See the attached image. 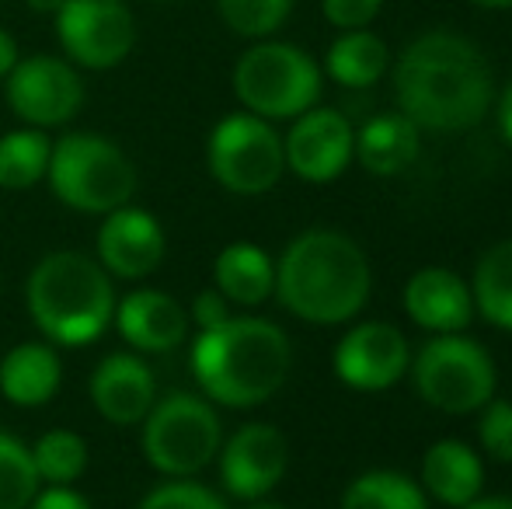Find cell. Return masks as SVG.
<instances>
[{
  "instance_id": "37",
  "label": "cell",
  "mask_w": 512,
  "mask_h": 509,
  "mask_svg": "<svg viewBox=\"0 0 512 509\" xmlns=\"http://www.w3.org/2000/svg\"><path fill=\"white\" fill-rule=\"evenodd\" d=\"M460 509H512V499L509 496H488V499H474V503L460 506Z\"/></svg>"
},
{
  "instance_id": "30",
  "label": "cell",
  "mask_w": 512,
  "mask_h": 509,
  "mask_svg": "<svg viewBox=\"0 0 512 509\" xmlns=\"http://www.w3.org/2000/svg\"><path fill=\"white\" fill-rule=\"evenodd\" d=\"M136 509H230V506L213 489H206V485H196L189 478H171V482L150 489Z\"/></svg>"
},
{
  "instance_id": "38",
  "label": "cell",
  "mask_w": 512,
  "mask_h": 509,
  "mask_svg": "<svg viewBox=\"0 0 512 509\" xmlns=\"http://www.w3.org/2000/svg\"><path fill=\"white\" fill-rule=\"evenodd\" d=\"M32 11H39V14H56L63 7V0H25Z\"/></svg>"
},
{
  "instance_id": "35",
  "label": "cell",
  "mask_w": 512,
  "mask_h": 509,
  "mask_svg": "<svg viewBox=\"0 0 512 509\" xmlns=\"http://www.w3.org/2000/svg\"><path fill=\"white\" fill-rule=\"evenodd\" d=\"M495 119H499L502 136H506V143L512 147V81L506 84V91L499 95V109H495Z\"/></svg>"
},
{
  "instance_id": "9",
  "label": "cell",
  "mask_w": 512,
  "mask_h": 509,
  "mask_svg": "<svg viewBox=\"0 0 512 509\" xmlns=\"http://www.w3.org/2000/svg\"><path fill=\"white\" fill-rule=\"evenodd\" d=\"M209 171L227 192L237 196H262L276 189L286 171L283 136L269 119L251 112H230L209 133Z\"/></svg>"
},
{
  "instance_id": "31",
  "label": "cell",
  "mask_w": 512,
  "mask_h": 509,
  "mask_svg": "<svg viewBox=\"0 0 512 509\" xmlns=\"http://www.w3.org/2000/svg\"><path fill=\"white\" fill-rule=\"evenodd\" d=\"M478 440L492 461L512 464V401L492 398L481 408V422H478Z\"/></svg>"
},
{
  "instance_id": "13",
  "label": "cell",
  "mask_w": 512,
  "mask_h": 509,
  "mask_svg": "<svg viewBox=\"0 0 512 509\" xmlns=\"http://www.w3.org/2000/svg\"><path fill=\"white\" fill-rule=\"evenodd\" d=\"M352 150H356V129L349 116L338 109H317V105L293 119L283 140L286 168L310 185L335 182L349 168Z\"/></svg>"
},
{
  "instance_id": "33",
  "label": "cell",
  "mask_w": 512,
  "mask_h": 509,
  "mask_svg": "<svg viewBox=\"0 0 512 509\" xmlns=\"http://www.w3.org/2000/svg\"><path fill=\"white\" fill-rule=\"evenodd\" d=\"M189 318L199 325V332H206V328L223 325V321L234 318V314H230V300L223 297L220 290H203V293L196 297V304H192V314H189Z\"/></svg>"
},
{
  "instance_id": "28",
  "label": "cell",
  "mask_w": 512,
  "mask_h": 509,
  "mask_svg": "<svg viewBox=\"0 0 512 509\" xmlns=\"http://www.w3.org/2000/svg\"><path fill=\"white\" fill-rule=\"evenodd\" d=\"M39 485L32 450L11 433H0V509H28Z\"/></svg>"
},
{
  "instance_id": "14",
  "label": "cell",
  "mask_w": 512,
  "mask_h": 509,
  "mask_svg": "<svg viewBox=\"0 0 512 509\" xmlns=\"http://www.w3.org/2000/svg\"><path fill=\"white\" fill-rule=\"evenodd\" d=\"M408 363V339L387 321L352 325L335 349V374L352 391H387L408 374Z\"/></svg>"
},
{
  "instance_id": "26",
  "label": "cell",
  "mask_w": 512,
  "mask_h": 509,
  "mask_svg": "<svg viewBox=\"0 0 512 509\" xmlns=\"http://www.w3.org/2000/svg\"><path fill=\"white\" fill-rule=\"evenodd\" d=\"M338 509H429V496L401 471H366L349 482Z\"/></svg>"
},
{
  "instance_id": "3",
  "label": "cell",
  "mask_w": 512,
  "mask_h": 509,
  "mask_svg": "<svg viewBox=\"0 0 512 509\" xmlns=\"http://www.w3.org/2000/svg\"><path fill=\"white\" fill-rule=\"evenodd\" d=\"M290 367V339L265 318H227L199 332L192 346V374L203 398L227 408L265 405L286 384Z\"/></svg>"
},
{
  "instance_id": "36",
  "label": "cell",
  "mask_w": 512,
  "mask_h": 509,
  "mask_svg": "<svg viewBox=\"0 0 512 509\" xmlns=\"http://www.w3.org/2000/svg\"><path fill=\"white\" fill-rule=\"evenodd\" d=\"M14 63H18V46H14L11 35L0 28V77H7L14 70Z\"/></svg>"
},
{
  "instance_id": "17",
  "label": "cell",
  "mask_w": 512,
  "mask_h": 509,
  "mask_svg": "<svg viewBox=\"0 0 512 509\" xmlns=\"http://www.w3.org/2000/svg\"><path fill=\"white\" fill-rule=\"evenodd\" d=\"M91 401L102 419L115 422V426H136L147 419L157 401L154 374L136 356L112 353L91 374Z\"/></svg>"
},
{
  "instance_id": "11",
  "label": "cell",
  "mask_w": 512,
  "mask_h": 509,
  "mask_svg": "<svg viewBox=\"0 0 512 509\" xmlns=\"http://www.w3.org/2000/svg\"><path fill=\"white\" fill-rule=\"evenodd\" d=\"M7 81V105L32 129L63 126L81 112L84 81L77 67L60 56H28L18 60Z\"/></svg>"
},
{
  "instance_id": "24",
  "label": "cell",
  "mask_w": 512,
  "mask_h": 509,
  "mask_svg": "<svg viewBox=\"0 0 512 509\" xmlns=\"http://www.w3.org/2000/svg\"><path fill=\"white\" fill-rule=\"evenodd\" d=\"M471 297H474V311L488 325L512 332V238L492 245L478 258Z\"/></svg>"
},
{
  "instance_id": "20",
  "label": "cell",
  "mask_w": 512,
  "mask_h": 509,
  "mask_svg": "<svg viewBox=\"0 0 512 509\" xmlns=\"http://www.w3.org/2000/svg\"><path fill=\"white\" fill-rule=\"evenodd\" d=\"M485 485V464L467 443L439 440L422 457V489L436 503L460 509L481 496Z\"/></svg>"
},
{
  "instance_id": "10",
  "label": "cell",
  "mask_w": 512,
  "mask_h": 509,
  "mask_svg": "<svg viewBox=\"0 0 512 509\" xmlns=\"http://www.w3.org/2000/svg\"><path fill=\"white\" fill-rule=\"evenodd\" d=\"M56 39L74 67L112 70L133 53L136 21L122 0H63Z\"/></svg>"
},
{
  "instance_id": "15",
  "label": "cell",
  "mask_w": 512,
  "mask_h": 509,
  "mask_svg": "<svg viewBox=\"0 0 512 509\" xmlns=\"http://www.w3.org/2000/svg\"><path fill=\"white\" fill-rule=\"evenodd\" d=\"M164 231L147 210L119 206L105 213V224L98 231V262L108 276L143 279L161 265L164 258Z\"/></svg>"
},
{
  "instance_id": "21",
  "label": "cell",
  "mask_w": 512,
  "mask_h": 509,
  "mask_svg": "<svg viewBox=\"0 0 512 509\" xmlns=\"http://www.w3.org/2000/svg\"><path fill=\"white\" fill-rule=\"evenodd\" d=\"M60 356L46 342H21L0 363V391L21 408L46 405L60 387Z\"/></svg>"
},
{
  "instance_id": "8",
  "label": "cell",
  "mask_w": 512,
  "mask_h": 509,
  "mask_svg": "<svg viewBox=\"0 0 512 509\" xmlns=\"http://www.w3.org/2000/svg\"><path fill=\"white\" fill-rule=\"evenodd\" d=\"M220 447V415L199 394H168L164 401H154L143 419V454L168 478H192L213 464Z\"/></svg>"
},
{
  "instance_id": "2",
  "label": "cell",
  "mask_w": 512,
  "mask_h": 509,
  "mask_svg": "<svg viewBox=\"0 0 512 509\" xmlns=\"http://www.w3.org/2000/svg\"><path fill=\"white\" fill-rule=\"evenodd\" d=\"M373 272L363 248L342 231L310 227L276 262V297L307 325H345L370 300Z\"/></svg>"
},
{
  "instance_id": "12",
  "label": "cell",
  "mask_w": 512,
  "mask_h": 509,
  "mask_svg": "<svg viewBox=\"0 0 512 509\" xmlns=\"http://www.w3.org/2000/svg\"><path fill=\"white\" fill-rule=\"evenodd\" d=\"M220 482L234 499H265L286 475L290 443L269 422H248L220 447Z\"/></svg>"
},
{
  "instance_id": "5",
  "label": "cell",
  "mask_w": 512,
  "mask_h": 509,
  "mask_svg": "<svg viewBox=\"0 0 512 509\" xmlns=\"http://www.w3.org/2000/svg\"><path fill=\"white\" fill-rule=\"evenodd\" d=\"M234 95L258 119H297L321 98V67L293 42L258 39L237 60Z\"/></svg>"
},
{
  "instance_id": "18",
  "label": "cell",
  "mask_w": 512,
  "mask_h": 509,
  "mask_svg": "<svg viewBox=\"0 0 512 509\" xmlns=\"http://www.w3.org/2000/svg\"><path fill=\"white\" fill-rule=\"evenodd\" d=\"M115 325L129 346L143 353H168L189 335V314L161 290H133L115 304Z\"/></svg>"
},
{
  "instance_id": "40",
  "label": "cell",
  "mask_w": 512,
  "mask_h": 509,
  "mask_svg": "<svg viewBox=\"0 0 512 509\" xmlns=\"http://www.w3.org/2000/svg\"><path fill=\"white\" fill-rule=\"evenodd\" d=\"M244 509H286L283 503H269V499H251Z\"/></svg>"
},
{
  "instance_id": "25",
  "label": "cell",
  "mask_w": 512,
  "mask_h": 509,
  "mask_svg": "<svg viewBox=\"0 0 512 509\" xmlns=\"http://www.w3.org/2000/svg\"><path fill=\"white\" fill-rule=\"evenodd\" d=\"M53 143L42 129H14L0 136V189H32L46 178Z\"/></svg>"
},
{
  "instance_id": "34",
  "label": "cell",
  "mask_w": 512,
  "mask_h": 509,
  "mask_svg": "<svg viewBox=\"0 0 512 509\" xmlns=\"http://www.w3.org/2000/svg\"><path fill=\"white\" fill-rule=\"evenodd\" d=\"M28 509H91V503L84 496H77L74 489H67V485H49L46 492H39L32 499Z\"/></svg>"
},
{
  "instance_id": "27",
  "label": "cell",
  "mask_w": 512,
  "mask_h": 509,
  "mask_svg": "<svg viewBox=\"0 0 512 509\" xmlns=\"http://www.w3.org/2000/svg\"><path fill=\"white\" fill-rule=\"evenodd\" d=\"M32 464L39 482L46 485H70L88 468V443L70 429H49L32 447Z\"/></svg>"
},
{
  "instance_id": "4",
  "label": "cell",
  "mask_w": 512,
  "mask_h": 509,
  "mask_svg": "<svg viewBox=\"0 0 512 509\" xmlns=\"http://www.w3.org/2000/svg\"><path fill=\"white\" fill-rule=\"evenodd\" d=\"M25 304L49 342L84 346L115 318L112 276L81 252H49L28 276Z\"/></svg>"
},
{
  "instance_id": "22",
  "label": "cell",
  "mask_w": 512,
  "mask_h": 509,
  "mask_svg": "<svg viewBox=\"0 0 512 509\" xmlns=\"http://www.w3.org/2000/svg\"><path fill=\"white\" fill-rule=\"evenodd\" d=\"M213 279H216V290L230 304L258 307L262 300H269L276 293V262L258 245L237 241V245H227L216 255Z\"/></svg>"
},
{
  "instance_id": "39",
  "label": "cell",
  "mask_w": 512,
  "mask_h": 509,
  "mask_svg": "<svg viewBox=\"0 0 512 509\" xmlns=\"http://www.w3.org/2000/svg\"><path fill=\"white\" fill-rule=\"evenodd\" d=\"M471 4L488 7V11H509V7H512V0H471Z\"/></svg>"
},
{
  "instance_id": "19",
  "label": "cell",
  "mask_w": 512,
  "mask_h": 509,
  "mask_svg": "<svg viewBox=\"0 0 512 509\" xmlns=\"http://www.w3.org/2000/svg\"><path fill=\"white\" fill-rule=\"evenodd\" d=\"M422 150V129L401 112H380L356 129V157L370 175L394 178L415 164Z\"/></svg>"
},
{
  "instance_id": "1",
  "label": "cell",
  "mask_w": 512,
  "mask_h": 509,
  "mask_svg": "<svg viewBox=\"0 0 512 509\" xmlns=\"http://www.w3.org/2000/svg\"><path fill=\"white\" fill-rule=\"evenodd\" d=\"M398 112L418 129L460 133L488 116L495 98V77L485 53L467 35L422 32L401 49L394 63Z\"/></svg>"
},
{
  "instance_id": "7",
  "label": "cell",
  "mask_w": 512,
  "mask_h": 509,
  "mask_svg": "<svg viewBox=\"0 0 512 509\" xmlns=\"http://www.w3.org/2000/svg\"><path fill=\"white\" fill-rule=\"evenodd\" d=\"M411 377L425 405L446 415L481 412L495 398V384H499L492 356L464 332L436 335L425 342L411 363Z\"/></svg>"
},
{
  "instance_id": "16",
  "label": "cell",
  "mask_w": 512,
  "mask_h": 509,
  "mask_svg": "<svg viewBox=\"0 0 512 509\" xmlns=\"http://www.w3.org/2000/svg\"><path fill=\"white\" fill-rule=\"evenodd\" d=\"M405 311L418 328L432 335L464 332L474 321L471 286L450 269H418L405 286Z\"/></svg>"
},
{
  "instance_id": "6",
  "label": "cell",
  "mask_w": 512,
  "mask_h": 509,
  "mask_svg": "<svg viewBox=\"0 0 512 509\" xmlns=\"http://www.w3.org/2000/svg\"><path fill=\"white\" fill-rule=\"evenodd\" d=\"M46 182L60 203L77 213H112L129 206L136 171L112 140L98 133H67L53 143Z\"/></svg>"
},
{
  "instance_id": "32",
  "label": "cell",
  "mask_w": 512,
  "mask_h": 509,
  "mask_svg": "<svg viewBox=\"0 0 512 509\" xmlns=\"http://www.w3.org/2000/svg\"><path fill=\"white\" fill-rule=\"evenodd\" d=\"M380 11H384V0H321L324 21L338 32L370 28Z\"/></svg>"
},
{
  "instance_id": "29",
  "label": "cell",
  "mask_w": 512,
  "mask_h": 509,
  "mask_svg": "<svg viewBox=\"0 0 512 509\" xmlns=\"http://www.w3.org/2000/svg\"><path fill=\"white\" fill-rule=\"evenodd\" d=\"M223 25L241 39H272L286 25L293 0H216Z\"/></svg>"
},
{
  "instance_id": "23",
  "label": "cell",
  "mask_w": 512,
  "mask_h": 509,
  "mask_svg": "<svg viewBox=\"0 0 512 509\" xmlns=\"http://www.w3.org/2000/svg\"><path fill=\"white\" fill-rule=\"evenodd\" d=\"M391 67V53L387 42L370 28H356V32H342L324 53V70L335 84L352 91L373 88Z\"/></svg>"
}]
</instances>
